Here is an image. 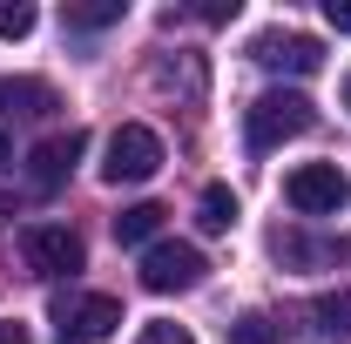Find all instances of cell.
Listing matches in <instances>:
<instances>
[{"instance_id": "cell-1", "label": "cell", "mask_w": 351, "mask_h": 344, "mask_svg": "<svg viewBox=\"0 0 351 344\" xmlns=\"http://www.w3.org/2000/svg\"><path fill=\"white\" fill-rule=\"evenodd\" d=\"M317 115H311V95H298V88H270V95H257L250 101V115H243V135H250V149H277V142H291V135H304Z\"/></svg>"}, {"instance_id": "cell-2", "label": "cell", "mask_w": 351, "mask_h": 344, "mask_svg": "<svg viewBox=\"0 0 351 344\" xmlns=\"http://www.w3.org/2000/svg\"><path fill=\"white\" fill-rule=\"evenodd\" d=\"M156 169H162V135L149 129V122H122V129L108 135V162H101L108 182H149Z\"/></svg>"}, {"instance_id": "cell-3", "label": "cell", "mask_w": 351, "mask_h": 344, "mask_svg": "<svg viewBox=\"0 0 351 344\" xmlns=\"http://www.w3.org/2000/svg\"><path fill=\"white\" fill-rule=\"evenodd\" d=\"M345 196H351V182H345L338 162H304V169L284 175V203H291L298 216H338Z\"/></svg>"}, {"instance_id": "cell-4", "label": "cell", "mask_w": 351, "mask_h": 344, "mask_svg": "<svg viewBox=\"0 0 351 344\" xmlns=\"http://www.w3.org/2000/svg\"><path fill=\"white\" fill-rule=\"evenodd\" d=\"M203 250H189V243H149L142 250V291H156V297H169V291H196L203 284Z\"/></svg>"}, {"instance_id": "cell-5", "label": "cell", "mask_w": 351, "mask_h": 344, "mask_svg": "<svg viewBox=\"0 0 351 344\" xmlns=\"http://www.w3.org/2000/svg\"><path fill=\"white\" fill-rule=\"evenodd\" d=\"M54 324H61V344H95L122 324V304L101 297V291H82V297H54Z\"/></svg>"}, {"instance_id": "cell-6", "label": "cell", "mask_w": 351, "mask_h": 344, "mask_svg": "<svg viewBox=\"0 0 351 344\" xmlns=\"http://www.w3.org/2000/svg\"><path fill=\"white\" fill-rule=\"evenodd\" d=\"M21 257L34 277H75L82 270V236L68 230V223H34L27 236H21Z\"/></svg>"}, {"instance_id": "cell-7", "label": "cell", "mask_w": 351, "mask_h": 344, "mask_svg": "<svg viewBox=\"0 0 351 344\" xmlns=\"http://www.w3.org/2000/svg\"><path fill=\"white\" fill-rule=\"evenodd\" d=\"M250 61L277 68V75H317L324 68V41L317 34H291V27H270L250 41Z\"/></svg>"}, {"instance_id": "cell-8", "label": "cell", "mask_w": 351, "mask_h": 344, "mask_svg": "<svg viewBox=\"0 0 351 344\" xmlns=\"http://www.w3.org/2000/svg\"><path fill=\"white\" fill-rule=\"evenodd\" d=\"M82 149H88V135H82V129H68V135H47L41 149L27 156V189H34V196H54V189L68 182V169L82 162Z\"/></svg>"}, {"instance_id": "cell-9", "label": "cell", "mask_w": 351, "mask_h": 344, "mask_svg": "<svg viewBox=\"0 0 351 344\" xmlns=\"http://www.w3.org/2000/svg\"><path fill=\"white\" fill-rule=\"evenodd\" d=\"M61 108V95L47 82H34V75H7L0 82V115H54Z\"/></svg>"}, {"instance_id": "cell-10", "label": "cell", "mask_w": 351, "mask_h": 344, "mask_svg": "<svg viewBox=\"0 0 351 344\" xmlns=\"http://www.w3.org/2000/svg\"><path fill=\"white\" fill-rule=\"evenodd\" d=\"M277 257L284 263H345L351 243L338 236V243H317V236H298V230H277Z\"/></svg>"}, {"instance_id": "cell-11", "label": "cell", "mask_w": 351, "mask_h": 344, "mask_svg": "<svg viewBox=\"0 0 351 344\" xmlns=\"http://www.w3.org/2000/svg\"><path fill=\"white\" fill-rule=\"evenodd\" d=\"M196 223H203L210 236H223V230L237 223V189H230V182H210V189L196 196Z\"/></svg>"}, {"instance_id": "cell-12", "label": "cell", "mask_w": 351, "mask_h": 344, "mask_svg": "<svg viewBox=\"0 0 351 344\" xmlns=\"http://www.w3.org/2000/svg\"><path fill=\"white\" fill-rule=\"evenodd\" d=\"M311 317H317V331L331 344H351V291H324L311 304Z\"/></svg>"}, {"instance_id": "cell-13", "label": "cell", "mask_w": 351, "mask_h": 344, "mask_svg": "<svg viewBox=\"0 0 351 344\" xmlns=\"http://www.w3.org/2000/svg\"><path fill=\"white\" fill-rule=\"evenodd\" d=\"M162 203H129V210L115 216V243H149V236H156V230H162Z\"/></svg>"}, {"instance_id": "cell-14", "label": "cell", "mask_w": 351, "mask_h": 344, "mask_svg": "<svg viewBox=\"0 0 351 344\" xmlns=\"http://www.w3.org/2000/svg\"><path fill=\"white\" fill-rule=\"evenodd\" d=\"M176 82H182V95H203V61H196V54L156 61V88H176Z\"/></svg>"}, {"instance_id": "cell-15", "label": "cell", "mask_w": 351, "mask_h": 344, "mask_svg": "<svg viewBox=\"0 0 351 344\" xmlns=\"http://www.w3.org/2000/svg\"><path fill=\"white\" fill-rule=\"evenodd\" d=\"M27 34H34V7L27 0H7L0 7V41H27Z\"/></svg>"}, {"instance_id": "cell-16", "label": "cell", "mask_w": 351, "mask_h": 344, "mask_svg": "<svg viewBox=\"0 0 351 344\" xmlns=\"http://www.w3.org/2000/svg\"><path fill=\"white\" fill-rule=\"evenodd\" d=\"M122 21V0H88V7H68V27H108Z\"/></svg>"}, {"instance_id": "cell-17", "label": "cell", "mask_w": 351, "mask_h": 344, "mask_svg": "<svg viewBox=\"0 0 351 344\" xmlns=\"http://www.w3.org/2000/svg\"><path fill=\"white\" fill-rule=\"evenodd\" d=\"M230 344H277V324L250 310V317H237V324H230Z\"/></svg>"}, {"instance_id": "cell-18", "label": "cell", "mask_w": 351, "mask_h": 344, "mask_svg": "<svg viewBox=\"0 0 351 344\" xmlns=\"http://www.w3.org/2000/svg\"><path fill=\"white\" fill-rule=\"evenodd\" d=\"M135 344H196V338H189L182 324H149V331H142Z\"/></svg>"}, {"instance_id": "cell-19", "label": "cell", "mask_w": 351, "mask_h": 344, "mask_svg": "<svg viewBox=\"0 0 351 344\" xmlns=\"http://www.w3.org/2000/svg\"><path fill=\"white\" fill-rule=\"evenodd\" d=\"M324 21H331L338 34H351V0H324Z\"/></svg>"}, {"instance_id": "cell-20", "label": "cell", "mask_w": 351, "mask_h": 344, "mask_svg": "<svg viewBox=\"0 0 351 344\" xmlns=\"http://www.w3.org/2000/svg\"><path fill=\"white\" fill-rule=\"evenodd\" d=\"M0 344H27V324H14V317H7V324H0Z\"/></svg>"}, {"instance_id": "cell-21", "label": "cell", "mask_w": 351, "mask_h": 344, "mask_svg": "<svg viewBox=\"0 0 351 344\" xmlns=\"http://www.w3.org/2000/svg\"><path fill=\"white\" fill-rule=\"evenodd\" d=\"M7 156H14V149H7V129H0V169H7Z\"/></svg>"}, {"instance_id": "cell-22", "label": "cell", "mask_w": 351, "mask_h": 344, "mask_svg": "<svg viewBox=\"0 0 351 344\" xmlns=\"http://www.w3.org/2000/svg\"><path fill=\"white\" fill-rule=\"evenodd\" d=\"M345 108H351V75H345Z\"/></svg>"}]
</instances>
